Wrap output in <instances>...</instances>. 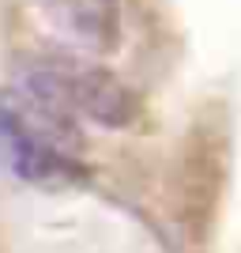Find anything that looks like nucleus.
I'll list each match as a JSON object with an SVG mask.
<instances>
[{"label": "nucleus", "instance_id": "nucleus-1", "mask_svg": "<svg viewBox=\"0 0 241 253\" xmlns=\"http://www.w3.org/2000/svg\"><path fill=\"white\" fill-rule=\"evenodd\" d=\"M15 95L102 128H128L139 117V95L121 76L72 57H23L15 64Z\"/></svg>", "mask_w": 241, "mask_h": 253}]
</instances>
